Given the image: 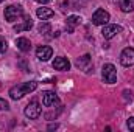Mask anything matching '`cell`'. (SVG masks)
<instances>
[{"instance_id":"obj_1","label":"cell","mask_w":134,"mask_h":132,"mask_svg":"<svg viewBox=\"0 0 134 132\" xmlns=\"http://www.w3.org/2000/svg\"><path fill=\"white\" fill-rule=\"evenodd\" d=\"M37 89V82L36 81H28V82H20L14 87L9 89V97L13 99H20L22 97L28 95L30 92H33Z\"/></svg>"},{"instance_id":"obj_2","label":"cell","mask_w":134,"mask_h":132,"mask_svg":"<svg viewBox=\"0 0 134 132\" xmlns=\"http://www.w3.org/2000/svg\"><path fill=\"white\" fill-rule=\"evenodd\" d=\"M24 16V9L19 6V5H9L5 8V19L8 22H16L17 19H20Z\"/></svg>"},{"instance_id":"obj_3","label":"cell","mask_w":134,"mask_h":132,"mask_svg":"<svg viewBox=\"0 0 134 132\" xmlns=\"http://www.w3.org/2000/svg\"><path fill=\"white\" fill-rule=\"evenodd\" d=\"M101 75H103V81L108 84H114L117 81V70L112 64H104L103 70H101Z\"/></svg>"},{"instance_id":"obj_4","label":"cell","mask_w":134,"mask_h":132,"mask_svg":"<svg viewBox=\"0 0 134 132\" xmlns=\"http://www.w3.org/2000/svg\"><path fill=\"white\" fill-rule=\"evenodd\" d=\"M25 115L30 120H36V118L41 117V106H39L37 99H31L28 103V106L25 107Z\"/></svg>"},{"instance_id":"obj_5","label":"cell","mask_w":134,"mask_h":132,"mask_svg":"<svg viewBox=\"0 0 134 132\" xmlns=\"http://www.w3.org/2000/svg\"><path fill=\"white\" fill-rule=\"evenodd\" d=\"M119 33H122V27L120 25H117V23H106V25H103L101 34H103L104 39H112Z\"/></svg>"},{"instance_id":"obj_6","label":"cell","mask_w":134,"mask_h":132,"mask_svg":"<svg viewBox=\"0 0 134 132\" xmlns=\"http://www.w3.org/2000/svg\"><path fill=\"white\" fill-rule=\"evenodd\" d=\"M109 17H111V16H109L108 11L98 8V9L92 14V23H94V25H106V23L109 22Z\"/></svg>"},{"instance_id":"obj_7","label":"cell","mask_w":134,"mask_h":132,"mask_svg":"<svg viewBox=\"0 0 134 132\" xmlns=\"http://www.w3.org/2000/svg\"><path fill=\"white\" fill-rule=\"evenodd\" d=\"M120 64L125 67H131L134 65V48L128 47L120 53Z\"/></svg>"},{"instance_id":"obj_8","label":"cell","mask_w":134,"mask_h":132,"mask_svg":"<svg viewBox=\"0 0 134 132\" xmlns=\"http://www.w3.org/2000/svg\"><path fill=\"white\" fill-rule=\"evenodd\" d=\"M76 67H78L80 70L89 73V71L92 70V59H91V56H89V55H84V56L78 58V59H76Z\"/></svg>"},{"instance_id":"obj_9","label":"cell","mask_w":134,"mask_h":132,"mask_svg":"<svg viewBox=\"0 0 134 132\" xmlns=\"http://www.w3.org/2000/svg\"><path fill=\"white\" fill-rule=\"evenodd\" d=\"M56 103H58V95H56L55 92H52V90L42 92V104H44L45 107H52V106H55Z\"/></svg>"},{"instance_id":"obj_10","label":"cell","mask_w":134,"mask_h":132,"mask_svg":"<svg viewBox=\"0 0 134 132\" xmlns=\"http://www.w3.org/2000/svg\"><path fill=\"white\" fill-rule=\"evenodd\" d=\"M52 55H53V50H52V47H47V45H42L36 50V58L42 62L48 61L52 58Z\"/></svg>"},{"instance_id":"obj_11","label":"cell","mask_w":134,"mask_h":132,"mask_svg":"<svg viewBox=\"0 0 134 132\" xmlns=\"http://www.w3.org/2000/svg\"><path fill=\"white\" fill-rule=\"evenodd\" d=\"M31 27H33V20H31V17H30V16H25V17H24V20H22L20 23L14 25V31H16V33H20V31H28Z\"/></svg>"},{"instance_id":"obj_12","label":"cell","mask_w":134,"mask_h":132,"mask_svg":"<svg viewBox=\"0 0 134 132\" xmlns=\"http://www.w3.org/2000/svg\"><path fill=\"white\" fill-rule=\"evenodd\" d=\"M53 68L61 70V71H67V70H70V62H69L67 58L59 56V58H56V59L53 61Z\"/></svg>"},{"instance_id":"obj_13","label":"cell","mask_w":134,"mask_h":132,"mask_svg":"<svg viewBox=\"0 0 134 132\" xmlns=\"http://www.w3.org/2000/svg\"><path fill=\"white\" fill-rule=\"evenodd\" d=\"M81 23V17L80 16H69L66 20V30L67 33H73V30H75V27L76 25H80Z\"/></svg>"},{"instance_id":"obj_14","label":"cell","mask_w":134,"mask_h":132,"mask_svg":"<svg viewBox=\"0 0 134 132\" xmlns=\"http://www.w3.org/2000/svg\"><path fill=\"white\" fill-rule=\"evenodd\" d=\"M16 45H17V48H19L20 51H24V53H27V51L31 50V42H30L27 37H17V39H16Z\"/></svg>"},{"instance_id":"obj_15","label":"cell","mask_w":134,"mask_h":132,"mask_svg":"<svg viewBox=\"0 0 134 132\" xmlns=\"http://www.w3.org/2000/svg\"><path fill=\"white\" fill-rule=\"evenodd\" d=\"M119 8L123 11V13H131L134 11V0H115Z\"/></svg>"},{"instance_id":"obj_16","label":"cell","mask_w":134,"mask_h":132,"mask_svg":"<svg viewBox=\"0 0 134 132\" xmlns=\"http://www.w3.org/2000/svg\"><path fill=\"white\" fill-rule=\"evenodd\" d=\"M36 14H37V17H39L41 20H47V19H50V17L55 16L53 9H50V8H44V6H42V8H37Z\"/></svg>"},{"instance_id":"obj_17","label":"cell","mask_w":134,"mask_h":132,"mask_svg":"<svg viewBox=\"0 0 134 132\" xmlns=\"http://www.w3.org/2000/svg\"><path fill=\"white\" fill-rule=\"evenodd\" d=\"M37 30H39V33L41 34H47V33H50V30H52V27L47 23V22H42L39 27H37Z\"/></svg>"},{"instance_id":"obj_18","label":"cell","mask_w":134,"mask_h":132,"mask_svg":"<svg viewBox=\"0 0 134 132\" xmlns=\"http://www.w3.org/2000/svg\"><path fill=\"white\" fill-rule=\"evenodd\" d=\"M6 48H8L6 40H5L3 37H0V53H5V51H6Z\"/></svg>"},{"instance_id":"obj_19","label":"cell","mask_w":134,"mask_h":132,"mask_svg":"<svg viewBox=\"0 0 134 132\" xmlns=\"http://www.w3.org/2000/svg\"><path fill=\"white\" fill-rule=\"evenodd\" d=\"M8 109H9L8 101H5L3 98H0V110H8Z\"/></svg>"},{"instance_id":"obj_20","label":"cell","mask_w":134,"mask_h":132,"mask_svg":"<svg viewBox=\"0 0 134 132\" xmlns=\"http://www.w3.org/2000/svg\"><path fill=\"white\" fill-rule=\"evenodd\" d=\"M126 124H128V128H130V131H134V117H131L128 121H126Z\"/></svg>"},{"instance_id":"obj_21","label":"cell","mask_w":134,"mask_h":132,"mask_svg":"<svg viewBox=\"0 0 134 132\" xmlns=\"http://www.w3.org/2000/svg\"><path fill=\"white\" fill-rule=\"evenodd\" d=\"M84 2H86V0H73V3H75L76 6H80V5H83Z\"/></svg>"},{"instance_id":"obj_22","label":"cell","mask_w":134,"mask_h":132,"mask_svg":"<svg viewBox=\"0 0 134 132\" xmlns=\"http://www.w3.org/2000/svg\"><path fill=\"white\" fill-rule=\"evenodd\" d=\"M37 3H41V5H45V3H50V0H36Z\"/></svg>"},{"instance_id":"obj_23","label":"cell","mask_w":134,"mask_h":132,"mask_svg":"<svg viewBox=\"0 0 134 132\" xmlns=\"http://www.w3.org/2000/svg\"><path fill=\"white\" fill-rule=\"evenodd\" d=\"M2 2H3V0H0V3H2Z\"/></svg>"}]
</instances>
